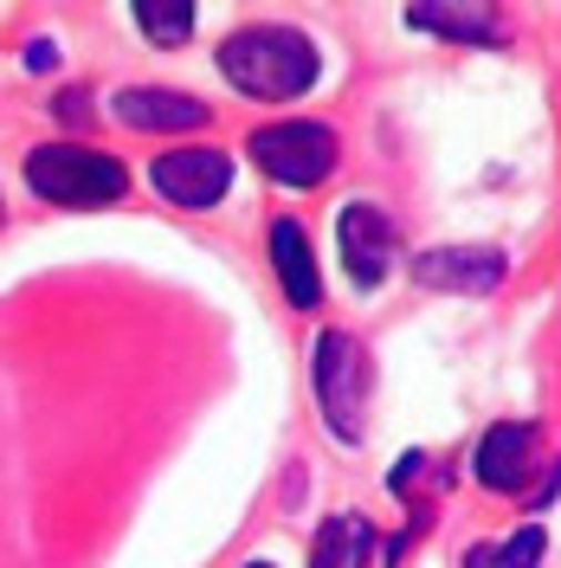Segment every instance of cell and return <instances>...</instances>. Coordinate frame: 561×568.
<instances>
[{"mask_svg":"<svg viewBox=\"0 0 561 568\" xmlns=\"http://www.w3.org/2000/svg\"><path fill=\"white\" fill-rule=\"evenodd\" d=\"M220 71L233 78V91H246L258 104H284V98H304L316 84V45L297 27H278V20H265V27H239V33L220 45Z\"/></svg>","mask_w":561,"mask_h":568,"instance_id":"cell-1","label":"cell"},{"mask_svg":"<svg viewBox=\"0 0 561 568\" xmlns=\"http://www.w3.org/2000/svg\"><path fill=\"white\" fill-rule=\"evenodd\" d=\"M27 181L52 207H110L130 194V169L104 149H84V142H39L27 155Z\"/></svg>","mask_w":561,"mask_h":568,"instance_id":"cell-2","label":"cell"},{"mask_svg":"<svg viewBox=\"0 0 561 568\" xmlns=\"http://www.w3.org/2000/svg\"><path fill=\"white\" fill-rule=\"evenodd\" d=\"M368 382H375V362L355 343L349 329H323L316 336V407L336 439H361L368 433Z\"/></svg>","mask_w":561,"mask_h":568,"instance_id":"cell-3","label":"cell"},{"mask_svg":"<svg viewBox=\"0 0 561 568\" xmlns=\"http://www.w3.org/2000/svg\"><path fill=\"white\" fill-rule=\"evenodd\" d=\"M252 162L278 187H316L336 169V136H329V123H272L252 136Z\"/></svg>","mask_w":561,"mask_h":568,"instance_id":"cell-4","label":"cell"},{"mask_svg":"<svg viewBox=\"0 0 561 568\" xmlns=\"http://www.w3.org/2000/svg\"><path fill=\"white\" fill-rule=\"evenodd\" d=\"M149 187L169 201V207H220L226 187H233V162L220 149H169L149 162Z\"/></svg>","mask_w":561,"mask_h":568,"instance_id":"cell-5","label":"cell"},{"mask_svg":"<svg viewBox=\"0 0 561 568\" xmlns=\"http://www.w3.org/2000/svg\"><path fill=\"white\" fill-rule=\"evenodd\" d=\"M414 284L426 291H465V297H484L503 284V252L497 246H432L414 258Z\"/></svg>","mask_w":561,"mask_h":568,"instance_id":"cell-6","label":"cell"},{"mask_svg":"<svg viewBox=\"0 0 561 568\" xmlns=\"http://www.w3.org/2000/svg\"><path fill=\"white\" fill-rule=\"evenodd\" d=\"M336 233H343V265H349V278L361 291H375L387 278V265H394V226H387L381 207H368V201H349V207L336 213Z\"/></svg>","mask_w":561,"mask_h":568,"instance_id":"cell-7","label":"cell"},{"mask_svg":"<svg viewBox=\"0 0 561 568\" xmlns=\"http://www.w3.org/2000/svg\"><path fill=\"white\" fill-rule=\"evenodd\" d=\"M536 453H542V433H536L529 420L491 426L484 446H478V485H491V491H523Z\"/></svg>","mask_w":561,"mask_h":568,"instance_id":"cell-8","label":"cell"},{"mask_svg":"<svg viewBox=\"0 0 561 568\" xmlns=\"http://www.w3.org/2000/svg\"><path fill=\"white\" fill-rule=\"evenodd\" d=\"M110 110L130 130H201L207 123V104L201 98H181V91H116Z\"/></svg>","mask_w":561,"mask_h":568,"instance_id":"cell-9","label":"cell"},{"mask_svg":"<svg viewBox=\"0 0 561 568\" xmlns=\"http://www.w3.org/2000/svg\"><path fill=\"white\" fill-rule=\"evenodd\" d=\"M272 265H278V284L297 311H310L316 297H323V284H316V252H310V240H304L297 220H272Z\"/></svg>","mask_w":561,"mask_h":568,"instance_id":"cell-10","label":"cell"},{"mask_svg":"<svg viewBox=\"0 0 561 568\" xmlns=\"http://www.w3.org/2000/svg\"><path fill=\"white\" fill-rule=\"evenodd\" d=\"M407 27H426L439 39H471V45H497L503 39V13L497 7H439V0H414Z\"/></svg>","mask_w":561,"mask_h":568,"instance_id":"cell-11","label":"cell"},{"mask_svg":"<svg viewBox=\"0 0 561 568\" xmlns=\"http://www.w3.org/2000/svg\"><path fill=\"white\" fill-rule=\"evenodd\" d=\"M368 542H375L368 517H329L310 542V568H368Z\"/></svg>","mask_w":561,"mask_h":568,"instance_id":"cell-12","label":"cell"},{"mask_svg":"<svg viewBox=\"0 0 561 568\" xmlns=\"http://www.w3.org/2000/svg\"><path fill=\"white\" fill-rule=\"evenodd\" d=\"M542 542L549 536L536 530H510V536H491V542H471L465 549V568H542Z\"/></svg>","mask_w":561,"mask_h":568,"instance_id":"cell-13","label":"cell"},{"mask_svg":"<svg viewBox=\"0 0 561 568\" xmlns=\"http://www.w3.org/2000/svg\"><path fill=\"white\" fill-rule=\"evenodd\" d=\"M136 27L155 45H181L194 27V0H136Z\"/></svg>","mask_w":561,"mask_h":568,"instance_id":"cell-14","label":"cell"},{"mask_svg":"<svg viewBox=\"0 0 561 568\" xmlns=\"http://www.w3.org/2000/svg\"><path fill=\"white\" fill-rule=\"evenodd\" d=\"M27 65H33V71H52V65H59V52H52V39H33V45H27Z\"/></svg>","mask_w":561,"mask_h":568,"instance_id":"cell-15","label":"cell"},{"mask_svg":"<svg viewBox=\"0 0 561 568\" xmlns=\"http://www.w3.org/2000/svg\"><path fill=\"white\" fill-rule=\"evenodd\" d=\"M246 568H272V562H246Z\"/></svg>","mask_w":561,"mask_h":568,"instance_id":"cell-16","label":"cell"}]
</instances>
